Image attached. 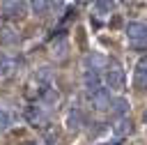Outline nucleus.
Wrapping results in <instances>:
<instances>
[{"instance_id": "11", "label": "nucleus", "mask_w": 147, "mask_h": 145, "mask_svg": "<svg viewBox=\"0 0 147 145\" xmlns=\"http://www.w3.org/2000/svg\"><path fill=\"white\" fill-rule=\"evenodd\" d=\"M51 48H53V55H55V58H64V55H67V39H64V35H60V37L51 44Z\"/></svg>"}, {"instance_id": "9", "label": "nucleus", "mask_w": 147, "mask_h": 145, "mask_svg": "<svg viewBox=\"0 0 147 145\" xmlns=\"http://www.w3.org/2000/svg\"><path fill=\"white\" fill-rule=\"evenodd\" d=\"M110 110H113V115H115V117H119V120H122V117L129 113V101H126L124 97H117V99H113V101H110Z\"/></svg>"}, {"instance_id": "15", "label": "nucleus", "mask_w": 147, "mask_h": 145, "mask_svg": "<svg viewBox=\"0 0 147 145\" xmlns=\"http://www.w3.org/2000/svg\"><path fill=\"white\" fill-rule=\"evenodd\" d=\"M16 41H18V35L11 28H2L0 30V44H16Z\"/></svg>"}, {"instance_id": "6", "label": "nucleus", "mask_w": 147, "mask_h": 145, "mask_svg": "<svg viewBox=\"0 0 147 145\" xmlns=\"http://www.w3.org/2000/svg\"><path fill=\"white\" fill-rule=\"evenodd\" d=\"M23 12H25V2L9 0V2H5V5H2V14H5V16H9V18H18V16H23Z\"/></svg>"}, {"instance_id": "1", "label": "nucleus", "mask_w": 147, "mask_h": 145, "mask_svg": "<svg viewBox=\"0 0 147 145\" xmlns=\"http://www.w3.org/2000/svg\"><path fill=\"white\" fill-rule=\"evenodd\" d=\"M126 37L136 48H145L147 46V23L142 21H131L126 25Z\"/></svg>"}, {"instance_id": "13", "label": "nucleus", "mask_w": 147, "mask_h": 145, "mask_svg": "<svg viewBox=\"0 0 147 145\" xmlns=\"http://www.w3.org/2000/svg\"><path fill=\"white\" fill-rule=\"evenodd\" d=\"M14 69V60L7 55V53H0V78L2 76H9Z\"/></svg>"}, {"instance_id": "4", "label": "nucleus", "mask_w": 147, "mask_h": 145, "mask_svg": "<svg viewBox=\"0 0 147 145\" xmlns=\"http://www.w3.org/2000/svg\"><path fill=\"white\" fill-rule=\"evenodd\" d=\"M90 101L94 104V108H99V110H106V108H110V94H108V90L106 87H99L96 92H90Z\"/></svg>"}, {"instance_id": "14", "label": "nucleus", "mask_w": 147, "mask_h": 145, "mask_svg": "<svg viewBox=\"0 0 147 145\" xmlns=\"http://www.w3.org/2000/svg\"><path fill=\"white\" fill-rule=\"evenodd\" d=\"M110 12H113V2H106V0H99V2H94V14H96L99 18L108 16Z\"/></svg>"}, {"instance_id": "16", "label": "nucleus", "mask_w": 147, "mask_h": 145, "mask_svg": "<svg viewBox=\"0 0 147 145\" xmlns=\"http://www.w3.org/2000/svg\"><path fill=\"white\" fill-rule=\"evenodd\" d=\"M101 64H103V58H101V55H87V58H85V67H87V69L99 71Z\"/></svg>"}, {"instance_id": "12", "label": "nucleus", "mask_w": 147, "mask_h": 145, "mask_svg": "<svg viewBox=\"0 0 147 145\" xmlns=\"http://www.w3.org/2000/svg\"><path fill=\"white\" fill-rule=\"evenodd\" d=\"M113 131H115V136H117V138H122V136L131 133V120H126V117L117 120V124L113 127Z\"/></svg>"}, {"instance_id": "8", "label": "nucleus", "mask_w": 147, "mask_h": 145, "mask_svg": "<svg viewBox=\"0 0 147 145\" xmlns=\"http://www.w3.org/2000/svg\"><path fill=\"white\" fill-rule=\"evenodd\" d=\"M67 129L69 131H78L80 127H83V113L78 110V108H71L69 113H67Z\"/></svg>"}, {"instance_id": "7", "label": "nucleus", "mask_w": 147, "mask_h": 145, "mask_svg": "<svg viewBox=\"0 0 147 145\" xmlns=\"http://www.w3.org/2000/svg\"><path fill=\"white\" fill-rule=\"evenodd\" d=\"M83 83H85V90H87V94H90V92H96V90L101 87V78H99V71H94V69H85Z\"/></svg>"}, {"instance_id": "5", "label": "nucleus", "mask_w": 147, "mask_h": 145, "mask_svg": "<svg viewBox=\"0 0 147 145\" xmlns=\"http://www.w3.org/2000/svg\"><path fill=\"white\" fill-rule=\"evenodd\" d=\"M57 101H60V92H57L55 87H51V85L41 87V92H39V104H41V106L51 108V106H55Z\"/></svg>"}, {"instance_id": "3", "label": "nucleus", "mask_w": 147, "mask_h": 145, "mask_svg": "<svg viewBox=\"0 0 147 145\" xmlns=\"http://www.w3.org/2000/svg\"><path fill=\"white\" fill-rule=\"evenodd\" d=\"M133 85L138 90H145L147 87V55H142L136 64V71H133Z\"/></svg>"}, {"instance_id": "18", "label": "nucleus", "mask_w": 147, "mask_h": 145, "mask_svg": "<svg viewBox=\"0 0 147 145\" xmlns=\"http://www.w3.org/2000/svg\"><path fill=\"white\" fill-rule=\"evenodd\" d=\"M30 7H32V12H34V14H39V16H44V14H46V9H48L51 5H48V2H32Z\"/></svg>"}, {"instance_id": "17", "label": "nucleus", "mask_w": 147, "mask_h": 145, "mask_svg": "<svg viewBox=\"0 0 147 145\" xmlns=\"http://www.w3.org/2000/svg\"><path fill=\"white\" fill-rule=\"evenodd\" d=\"M9 124H11L9 113H7L5 108H0V133H2V131H7V129H9Z\"/></svg>"}, {"instance_id": "2", "label": "nucleus", "mask_w": 147, "mask_h": 145, "mask_svg": "<svg viewBox=\"0 0 147 145\" xmlns=\"http://www.w3.org/2000/svg\"><path fill=\"white\" fill-rule=\"evenodd\" d=\"M106 85L110 87V90H124V71H122V67L119 64H110L108 67V71H106Z\"/></svg>"}, {"instance_id": "19", "label": "nucleus", "mask_w": 147, "mask_h": 145, "mask_svg": "<svg viewBox=\"0 0 147 145\" xmlns=\"http://www.w3.org/2000/svg\"><path fill=\"white\" fill-rule=\"evenodd\" d=\"M145 122H147V110H145Z\"/></svg>"}, {"instance_id": "10", "label": "nucleus", "mask_w": 147, "mask_h": 145, "mask_svg": "<svg viewBox=\"0 0 147 145\" xmlns=\"http://www.w3.org/2000/svg\"><path fill=\"white\" fill-rule=\"evenodd\" d=\"M25 117H28V122H30L32 127H39V124L46 120V117H44V113H41L37 106H30V108L25 110Z\"/></svg>"}]
</instances>
